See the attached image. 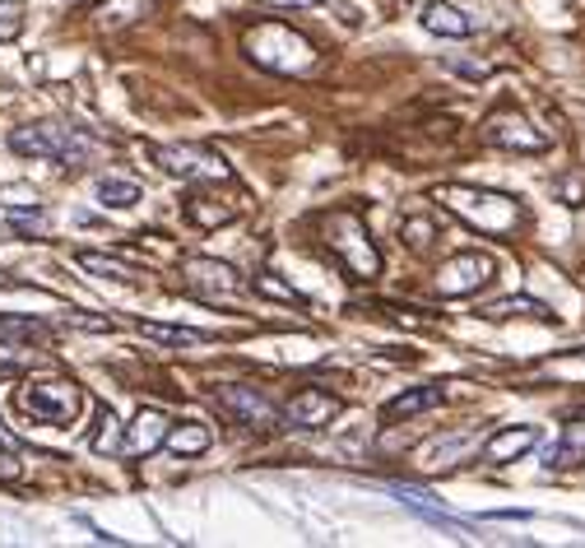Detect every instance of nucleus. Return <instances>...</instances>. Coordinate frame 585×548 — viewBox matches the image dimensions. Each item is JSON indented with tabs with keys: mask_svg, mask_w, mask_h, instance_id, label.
<instances>
[{
	"mask_svg": "<svg viewBox=\"0 0 585 548\" xmlns=\"http://www.w3.org/2000/svg\"><path fill=\"white\" fill-rule=\"evenodd\" d=\"M140 335L145 339H158V345H205V330H191V326H158V321H140Z\"/></svg>",
	"mask_w": 585,
	"mask_h": 548,
	"instance_id": "25",
	"label": "nucleus"
},
{
	"mask_svg": "<svg viewBox=\"0 0 585 548\" xmlns=\"http://www.w3.org/2000/svg\"><path fill=\"white\" fill-rule=\"evenodd\" d=\"M0 335L14 339V345H42L51 335L47 321H33V317H0Z\"/></svg>",
	"mask_w": 585,
	"mask_h": 548,
	"instance_id": "24",
	"label": "nucleus"
},
{
	"mask_svg": "<svg viewBox=\"0 0 585 548\" xmlns=\"http://www.w3.org/2000/svg\"><path fill=\"white\" fill-rule=\"evenodd\" d=\"M158 0H102V6L93 10V23L102 33H121L130 29V23H140L145 14H153Z\"/></svg>",
	"mask_w": 585,
	"mask_h": 548,
	"instance_id": "15",
	"label": "nucleus"
},
{
	"mask_svg": "<svg viewBox=\"0 0 585 548\" xmlns=\"http://www.w3.org/2000/svg\"><path fill=\"white\" fill-rule=\"evenodd\" d=\"M149 159L158 163V172L168 177H181V181H232V168L224 153L205 149V145H153Z\"/></svg>",
	"mask_w": 585,
	"mask_h": 548,
	"instance_id": "6",
	"label": "nucleus"
},
{
	"mask_svg": "<svg viewBox=\"0 0 585 548\" xmlns=\"http://www.w3.org/2000/svg\"><path fill=\"white\" fill-rule=\"evenodd\" d=\"M437 405H442V386H414V390H405V396L386 400L381 419H386V424H395V419H414V414L437 409Z\"/></svg>",
	"mask_w": 585,
	"mask_h": 548,
	"instance_id": "18",
	"label": "nucleus"
},
{
	"mask_svg": "<svg viewBox=\"0 0 585 548\" xmlns=\"http://www.w3.org/2000/svg\"><path fill=\"white\" fill-rule=\"evenodd\" d=\"M23 33V6L19 0H0V42H14Z\"/></svg>",
	"mask_w": 585,
	"mask_h": 548,
	"instance_id": "31",
	"label": "nucleus"
},
{
	"mask_svg": "<svg viewBox=\"0 0 585 548\" xmlns=\"http://www.w3.org/2000/svg\"><path fill=\"white\" fill-rule=\"evenodd\" d=\"M400 242H405L409 251H428V247L437 242V223L423 219V215H409V219L400 223Z\"/></svg>",
	"mask_w": 585,
	"mask_h": 548,
	"instance_id": "26",
	"label": "nucleus"
},
{
	"mask_svg": "<svg viewBox=\"0 0 585 548\" xmlns=\"http://www.w3.org/2000/svg\"><path fill=\"white\" fill-rule=\"evenodd\" d=\"M209 441H215V437H209V428H200V424H181V428H168V441H163V447L172 451V456H205L209 451Z\"/></svg>",
	"mask_w": 585,
	"mask_h": 548,
	"instance_id": "21",
	"label": "nucleus"
},
{
	"mask_svg": "<svg viewBox=\"0 0 585 548\" xmlns=\"http://www.w3.org/2000/svg\"><path fill=\"white\" fill-rule=\"evenodd\" d=\"M256 293L275 298V302H284V307H307V298H303L298 289H292V283L275 279V270H260V275H256Z\"/></svg>",
	"mask_w": 585,
	"mask_h": 548,
	"instance_id": "28",
	"label": "nucleus"
},
{
	"mask_svg": "<svg viewBox=\"0 0 585 548\" xmlns=\"http://www.w3.org/2000/svg\"><path fill=\"white\" fill-rule=\"evenodd\" d=\"M493 275H497V260L488 251H456L450 260H442L433 283L442 298H474Z\"/></svg>",
	"mask_w": 585,
	"mask_h": 548,
	"instance_id": "8",
	"label": "nucleus"
},
{
	"mask_svg": "<svg viewBox=\"0 0 585 548\" xmlns=\"http://www.w3.org/2000/svg\"><path fill=\"white\" fill-rule=\"evenodd\" d=\"M0 447H10V451H19V441H14V432H10L6 424H0Z\"/></svg>",
	"mask_w": 585,
	"mask_h": 548,
	"instance_id": "36",
	"label": "nucleus"
},
{
	"mask_svg": "<svg viewBox=\"0 0 585 548\" xmlns=\"http://www.w3.org/2000/svg\"><path fill=\"white\" fill-rule=\"evenodd\" d=\"M469 447H474L469 432H450V437L433 441V447H423V465H428V469H446V465H456V456L469 451Z\"/></svg>",
	"mask_w": 585,
	"mask_h": 548,
	"instance_id": "22",
	"label": "nucleus"
},
{
	"mask_svg": "<svg viewBox=\"0 0 585 548\" xmlns=\"http://www.w3.org/2000/svg\"><path fill=\"white\" fill-rule=\"evenodd\" d=\"M339 414H344V400H339V396H330V390H321V386H303L298 396L288 400L284 419H288V428L316 432V428H330Z\"/></svg>",
	"mask_w": 585,
	"mask_h": 548,
	"instance_id": "11",
	"label": "nucleus"
},
{
	"mask_svg": "<svg viewBox=\"0 0 585 548\" xmlns=\"http://www.w3.org/2000/svg\"><path fill=\"white\" fill-rule=\"evenodd\" d=\"M484 145L507 149V153H548V136L529 126L516 108H497L484 121Z\"/></svg>",
	"mask_w": 585,
	"mask_h": 548,
	"instance_id": "9",
	"label": "nucleus"
},
{
	"mask_svg": "<svg viewBox=\"0 0 585 548\" xmlns=\"http://www.w3.org/2000/svg\"><path fill=\"white\" fill-rule=\"evenodd\" d=\"M215 405L228 414L232 424H242V428H275L279 424V409L265 400L256 386H219L215 390Z\"/></svg>",
	"mask_w": 585,
	"mask_h": 548,
	"instance_id": "10",
	"label": "nucleus"
},
{
	"mask_svg": "<svg viewBox=\"0 0 585 548\" xmlns=\"http://www.w3.org/2000/svg\"><path fill=\"white\" fill-rule=\"evenodd\" d=\"M10 149L19 153V159H51V163H66V168H85L102 145L89 136L85 126L38 121V126L10 130Z\"/></svg>",
	"mask_w": 585,
	"mask_h": 548,
	"instance_id": "2",
	"label": "nucleus"
},
{
	"mask_svg": "<svg viewBox=\"0 0 585 548\" xmlns=\"http://www.w3.org/2000/svg\"><path fill=\"white\" fill-rule=\"evenodd\" d=\"M181 289L196 293L205 302H228L242 293V275H237L228 260H215V256H186L181 260Z\"/></svg>",
	"mask_w": 585,
	"mask_h": 548,
	"instance_id": "7",
	"label": "nucleus"
},
{
	"mask_svg": "<svg viewBox=\"0 0 585 548\" xmlns=\"http://www.w3.org/2000/svg\"><path fill=\"white\" fill-rule=\"evenodd\" d=\"M539 447V428H529V424H520V428H497L488 441H484V460L488 465H512V460H520L525 451H535Z\"/></svg>",
	"mask_w": 585,
	"mask_h": 548,
	"instance_id": "12",
	"label": "nucleus"
},
{
	"mask_svg": "<svg viewBox=\"0 0 585 548\" xmlns=\"http://www.w3.org/2000/svg\"><path fill=\"white\" fill-rule=\"evenodd\" d=\"M260 6H292L298 10V6H330V0H260Z\"/></svg>",
	"mask_w": 585,
	"mask_h": 548,
	"instance_id": "35",
	"label": "nucleus"
},
{
	"mask_svg": "<svg viewBox=\"0 0 585 548\" xmlns=\"http://www.w3.org/2000/svg\"><path fill=\"white\" fill-rule=\"evenodd\" d=\"M557 200L563 205H585V177H557Z\"/></svg>",
	"mask_w": 585,
	"mask_h": 548,
	"instance_id": "33",
	"label": "nucleus"
},
{
	"mask_svg": "<svg viewBox=\"0 0 585 548\" xmlns=\"http://www.w3.org/2000/svg\"><path fill=\"white\" fill-rule=\"evenodd\" d=\"M242 47L260 70H275V74H307L316 57H321L307 33H298L292 23H279V19H265L256 29H247Z\"/></svg>",
	"mask_w": 585,
	"mask_h": 548,
	"instance_id": "3",
	"label": "nucleus"
},
{
	"mask_svg": "<svg viewBox=\"0 0 585 548\" xmlns=\"http://www.w3.org/2000/svg\"><path fill=\"white\" fill-rule=\"evenodd\" d=\"M98 200L108 205V210H130V205L140 200V187L130 177H102L98 181Z\"/></svg>",
	"mask_w": 585,
	"mask_h": 548,
	"instance_id": "23",
	"label": "nucleus"
},
{
	"mask_svg": "<svg viewBox=\"0 0 585 548\" xmlns=\"http://www.w3.org/2000/svg\"><path fill=\"white\" fill-rule=\"evenodd\" d=\"M0 289H23L19 279H10V275H0Z\"/></svg>",
	"mask_w": 585,
	"mask_h": 548,
	"instance_id": "37",
	"label": "nucleus"
},
{
	"mask_svg": "<svg viewBox=\"0 0 585 548\" xmlns=\"http://www.w3.org/2000/svg\"><path fill=\"white\" fill-rule=\"evenodd\" d=\"M484 321H512V317H529V321H544V326H557V317L539 302V298H497V302H484L478 307Z\"/></svg>",
	"mask_w": 585,
	"mask_h": 548,
	"instance_id": "17",
	"label": "nucleus"
},
{
	"mask_svg": "<svg viewBox=\"0 0 585 548\" xmlns=\"http://www.w3.org/2000/svg\"><path fill=\"white\" fill-rule=\"evenodd\" d=\"M390 492H395V498H400V502H409L414 511H423V516H433V520H446V526H456V520H450V511H446L442 502H433V498H428V492H423V488H409V484H395Z\"/></svg>",
	"mask_w": 585,
	"mask_h": 548,
	"instance_id": "27",
	"label": "nucleus"
},
{
	"mask_svg": "<svg viewBox=\"0 0 585 548\" xmlns=\"http://www.w3.org/2000/svg\"><path fill=\"white\" fill-rule=\"evenodd\" d=\"M581 460H585V447L567 437V441H557V447L548 451V460H544V465H548V469H576Z\"/></svg>",
	"mask_w": 585,
	"mask_h": 548,
	"instance_id": "30",
	"label": "nucleus"
},
{
	"mask_svg": "<svg viewBox=\"0 0 585 548\" xmlns=\"http://www.w3.org/2000/svg\"><path fill=\"white\" fill-rule=\"evenodd\" d=\"M23 475V465L14 460V451L10 447H0V484H14Z\"/></svg>",
	"mask_w": 585,
	"mask_h": 548,
	"instance_id": "34",
	"label": "nucleus"
},
{
	"mask_svg": "<svg viewBox=\"0 0 585 548\" xmlns=\"http://www.w3.org/2000/svg\"><path fill=\"white\" fill-rule=\"evenodd\" d=\"M89 447H93L98 456H121V451H126V432H121V419H117V414H112L108 405L98 409V424H93Z\"/></svg>",
	"mask_w": 585,
	"mask_h": 548,
	"instance_id": "20",
	"label": "nucleus"
},
{
	"mask_svg": "<svg viewBox=\"0 0 585 548\" xmlns=\"http://www.w3.org/2000/svg\"><path fill=\"white\" fill-rule=\"evenodd\" d=\"M66 326H75V330H98V335H108V330H117L108 317H89V311H66L61 317Z\"/></svg>",
	"mask_w": 585,
	"mask_h": 548,
	"instance_id": "32",
	"label": "nucleus"
},
{
	"mask_svg": "<svg viewBox=\"0 0 585 548\" xmlns=\"http://www.w3.org/2000/svg\"><path fill=\"white\" fill-rule=\"evenodd\" d=\"M79 270H89V275H102V279H117V283H140V270L130 266V260L121 256H102V251H79Z\"/></svg>",
	"mask_w": 585,
	"mask_h": 548,
	"instance_id": "19",
	"label": "nucleus"
},
{
	"mask_svg": "<svg viewBox=\"0 0 585 548\" xmlns=\"http://www.w3.org/2000/svg\"><path fill=\"white\" fill-rule=\"evenodd\" d=\"M181 210H186V219H191L200 232H209V228H224V223H232V219H237V205H232V200H219V196L209 191V187H196L191 196H186V205H181Z\"/></svg>",
	"mask_w": 585,
	"mask_h": 548,
	"instance_id": "13",
	"label": "nucleus"
},
{
	"mask_svg": "<svg viewBox=\"0 0 585 548\" xmlns=\"http://www.w3.org/2000/svg\"><path fill=\"white\" fill-rule=\"evenodd\" d=\"M581 419H585V409H581Z\"/></svg>",
	"mask_w": 585,
	"mask_h": 548,
	"instance_id": "38",
	"label": "nucleus"
},
{
	"mask_svg": "<svg viewBox=\"0 0 585 548\" xmlns=\"http://www.w3.org/2000/svg\"><path fill=\"white\" fill-rule=\"evenodd\" d=\"M19 409H23V419H33V424L70 428L79 419V409H85V390L70 377H42V381L19 386Z\"/></svg>",
	"mask_w": 585,
	"mask_h": 548,
	"instance_id": "5",
	"label": "nucleus"
},
{
	"mask_svg": "<svg viewBox=\"0 0 585 548\" xmlns=\"http://www.w3.org/2000/svg\"><path fill=\"white\" fill-rule=\"evenodd\" d=\"M321 242L349 279H377L381 275V251H377V242H371L363 215H354V210L321 215Z\"/></svg>",
	"mask_w": 585,
	"mask_h": 548,
	"instance_id": "4",
	"label": "nucleus"
},
{
	"mask_svg": "<svg viewBox=\"0 0 585 548\" xmlns=\"http://www.w3.org/2000/svg\"><path fill=\"white\" fill-rule=\"evenodd\" d=\"M433 200L446 215H456L460 223L488 232V238H512V232L525 223V210L516 196L502 191H484V187H465V181H446V187L433 191Z\"/></svg>",
	"mask_w": 585,
	"mask_h": 548,
	"instance_id": "1",
	"label": "nucleus"
},
{
	"mask_svg": "<svg viewBox=\"0 0 585 548\" xmlns=\"http://www.w3.org/2000/svg\"><path fill=\"white\" fill-rule=\"evenodd\" d=\"M418 23H423L428 33H437V38H469V33H474V19H469L465 10H456V6H446V0L423 6Z\"/></svg>",
	"mask_w": 585,
	"mask_h": 548,
	"instance_id": "16",
	"label": "nucleus"
},
{
	"mask_svg": "<svg viewBox=\"0 0 585 548\" xmlns=\"http://www.w3.org/2000/svg\"><path fill=\"white\" fill-rule=\"evenodd\" d=\"M163 441H168V414L140 409L136 424H130V432H126V451H130V456H153L158 447H163Z\"/></svg>",
	"mask_w": 585,
	"mask_h": 548,
	"instance_id": "14",
	"label": "nucleus"
},
{
	"mask_svg": "<svg viewBox=\"0 0 585 548\" xmlns=\"http://www.w3.org/2000/svg\"><path fill=\"white\" fill-rule=\"evenodd\" d=\"M23 238H47V210H10L6 215Z\"/></svg>",
	"mask_w": 585,
	"mask_h": 548,
	"instance_id": "29",
	"label": "nucleus"
}]
</instances>
